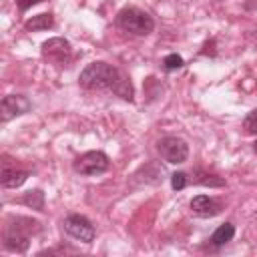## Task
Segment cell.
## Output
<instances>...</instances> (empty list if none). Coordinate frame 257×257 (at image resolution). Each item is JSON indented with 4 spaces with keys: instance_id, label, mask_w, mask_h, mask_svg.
Segmentation results:
<instances>
[{
    "instance_id": "1",
    "label": "cell",
    "mask_w": 257,
    "mask_h": 257,
    "mask_svg": "<svg viewBox=\"0 0 257 257\" xmlns=\"http://www.w3.org/2000/svg\"><path fill=\"white\" fill-rule=\"evenodd\" d=\"M78 84L86 90H106L122 100H135V88L131 84V78L120 68L102 60L86 64L78 74Z\"/></svg>"
},
{
    "instance_id": "2",
    "label": "cell",
    "mask_w": 257,
    "mask_h": 257,
    "mask_svg": "<svg viewBox=\"0 0 257 257\" xmlns=\"http://www.w3.org/2000/svg\"><path fill=\"white\" fill-rule=\"evenodd\" d=\"M40 233V223L32 217L10 215L4 223L2 247L10 253H26L34 235Z\"/></svg>"
},
{
    "instance_id": "3",
    "label": "cell",
    "mask_w": 257,
    "mask_h": 257,
    "mask_svg": "<svg viewBox=\"0 0 257 257\" xmlns=\"http://www.w3.org/2000/svg\"><path fill=\"white\" fill-rule=\"evenodd\" d=\"M116 26L133 36H149L155 30L153 16L139 6H124L116 12Z\"/></svg>"
},
{
    "instance_id": "4",
    "label": "cell",
    "mask_w": 257,
    "mask_h": 257,
    "mask_svg": "<svg viewBox=\"0 0 257 257\" xmlns=\"http://www.w3.org/2000/svg\"><path fill=\"white\" fill-rule=\"evenodd\" d=\"M110 167V159L106 153L102 151H86L82 155H78L72 161V169L74 173L82 175V177H96L106 173Z\"/></svg>"
},
{
    "instance_id": "5",
    "label": "cell",
    "mask_w": 257,
    "mask_h": 257,
    "mask_svg": "<svg viewBox=\"0 0 257 257\" xmlns=\"http://www.w3.org/2000/svg\"><path fill=\"white\" fill-rule=\"evenodd\" d=\"M62 229L64 233L74 239V241H80V243H92L94 237H96V229L92 225V221L80 213H70L64 217L62 221Z\"/></svg>"
},
{
    "instance_id": "6",
    "label": "cell",
    "mask_w": 257,
    "mask_h": 257,
    "mask_svg": "<svg viewBox=\"0 0 257 257\" xmlns=\"http://www.w3.org/2000/svg\"><path fill=\"white\" fill-rule=\"evenodd\" d=\"M157 153L161 155V159L165 163L183 165L189 159V145L181 137L169 135V137H163V139L157 141Z\"/></svg>"
},
{
    "instance_id": "7",
    "label": "cell",
    "mask_w": 257,
    "mask_h": 257,
    "mask_svg": "<svg viewBox=\"0 0 257 257\" xmlns=\"http://www.w3.org/2000/svg\"><path fill=\"white\" fill-rule=\"evenodd\" d=\"M40 54L46 62L50 64H58V66H64L70 62L72 58V46L66 38L62 36H54V38H48L42 42V48H40Z\"/></svg>"
},
{
    "instance_id": "8",
    "label": "cell",
    "mask_w": 257,
    "mask_h": 257,
    "mask_svg": "<svg viewBox=\"0 0 257 257\" xmlns=\"http://www.w3.org/2000/svg\"><path fill=\"white\" fill-rule=\"evenodd\" d=\"M30 108H32V104L24 94H6L0 100V120H2V124H6L16 116L26 114Z\"/></svg>"
},
{
    "instance_id": "9",
    "label": "cell",
    "mask_w": 257,
    "mask_h": 257,
    "mask_svg": "<svg viewBox=\"0 0 257 257\" xmlns=\"http://www.w3.org/2000/svg\"><path fill=\"white\" fill-rule=\"evenodd\" d=\"M28 177H30L28 169L16 167V163L8 155H2V179H0V183L4 189H18L26 183Z\"/></svg>"
},
{
    "instance_id": "10",
    "label": "cell",
    "mask_w": 257,
    "mask_h": 257,
    "mask_svg": "<svg viewBox=\"0 0 257 257\" xmlns=\"http://www.w3.org/2000/svg\"><path fill=\"white\" fill-rule=\"evenodd\" d=\"M165 175H167V171L161 163L149 161L133 173V183H137V185H159V183L165 181Z\"/></svg>"
},
{
    "instance_id": "11",
    "label": "cell",
    "mask_w": 257,
    "mask_h": 257,
    "mask_svg": "<svg viewBox=\"0 0 257 257\" xmlns=\"http://www.w3.org/2000/svg\"><path fill=\"white\" fill-rule=\"evenodd\" d=\"M191 207V213L197 215V217H203V219H209V217H215L223 211V205L221 201H217L215 197H209V195H195L189 203Z\"/></svg>"
},
{
    "instance_id": "12",
    "label": "cell",
    "mask_w": 257,
    "mask_h": 257,
    "mask_svg": "<svg viewBox=\"0 0 257 257\" xmlns=\"http://www.w3.org/2000/svg\"><path fill=\"white\" fill-rule=\"evenodd\" d=\"M54 26V16L50 12H42V14H36L32 18H28L24 22V30L26 32H42V30H48Z\"/></svg>"
},
{
    "instance_id": "13",
    "label": "cell",
    "mask_w": 257,
    "mask_h": 257,
    "mask_svg": "<svg viewBox=\"0 0 257 257\" xmlns=\"http://www.w3.org/2000/svg\"><path fill=\"white\" fill-rule=\"evenodd\" d=\"M233 237H235V225L233 223H223L215 229V233L211 235L209 241H211L213 247H223L229 241H233Z\"/></svg>"
},
{
    "instance_id": "14",
    "label": "cell",
    "mask_w": 257,
    "mask_h": 257,
    "mask_svg": "<svg viewBox=\"0 0 257 257\" xmlns=\"http://www.w3.org/2000/svg\"><path fill=\"white\" fill-rule=\"evenodd\" d=\"M18 203L34 209V211H44V193L40 189H34V191H28L24 193V197L18 199Z\"/></svg>"
},
{
    "instance_id": "15",
    "label": "cell",
    "mask_w": 257,
    "mask_h": 257,
    "mask_svg": "<svg viewBox=\"0 0 257 257\" xmlns=\"http://www.w3.org/2000/svg\"><path fill=\"white\" fill-rule=\"evenodd\" d=\"M183 66H185V60H183V56L177 54V52H171V54H167V56L163 58V68H165L167 72H175V70H179V68H183Z\"/></svg>"
},
{
    "instance_id": "16",
    "label": "cell",
    "mask_w": 257,
    "mask_h": 257,
    "mask_svg": "<svg viewBox=\"0 0 257 257\" xmlns=\"http://www.w3.org/2000/svg\"><path fill=\"white\" fill-rule=\"evenodd\" d=\"M241 128L245 135H257V108H253L251 112L245 114L243 122H241Z\"/></svg>"
},
{
    "instance_id": "17",
    "label": "cell",
    "mask_w": 257,
    "mask_h": 257,
    "mask_svg": "<svg viewBox=\"0 0 257 257\" xmlns=\"http://www.w3.org/2000/svg\"><path fill=\"white\" fill-rule=\"evenodd\" d=\"M189 183H191V177L185 171H177V173L171 175V187H173V191H183Z\"/></svg>"
},
{
    "instance_id": "18",
    "label": "cell",
    "mask_w": 257,
    "mask_h": 257,
    "mask_svg": "<svg viewBox=\"0 0 257 257\" xmlns=\"http://www.w3.org/2000/svg\"><path fill=\"white\" fill-rule=\"evenodd\" d=\"M203 179H195L193 183H197V185H205V187H225V181L223 179H219V177H215V175H207V173H199Z\"/></svg>"
},
{
    "instance_id": "19",
    "label": "cell",
    "mask_w": 257,
    "mask_h": 257,
    "mask_svg": "<svg viewBox=\"0 0 257 257\" xmlns=\"http://www.w3.org/2000/svg\"><path fill=\"white\" fill-rule=\"evenodd\" d=\"M40 2H44V0H16V6H18L20 12H26L28 8H32V6L40 4Z\"/></svg>"
},
{
    "instance_id": "20",
    "label": "cell",
    "mask_w": 257,
    "mask_h": 257,
    "mask_svg": "<svg viewBox=\"0 0 257 257\" xmlns=\"http://www.w3.org/2000/svg\"><path fill=\"white\" fill-rule=\"evenodd\" d=\"M253 153H255V155H257V141H255V143H253Z\"/></svg>"
}]
</instances>
